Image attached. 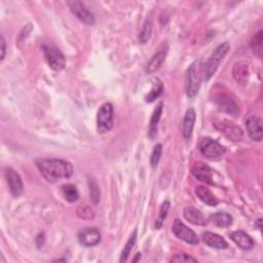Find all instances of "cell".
Listing matches in <instances>:
<instances>
[{"mask_svg": "<svg viewBox=\"0 0 263 263\" xmlns=\"http://www.w3.org/2000/svg\"><path fill=\"white\" fill-rule=\"evenodd\" d=\"M36 166L41 175L50 183L68 179L73 174L72 165L64 160L43 159L36 162Z\"/></svg>", "mask_w": 263, "mask_h": 263, "instance_id": "6da1fadb", "label": "cell"}, {"mask_svg": "<svg viewBox=\"0 0 263 263\" xmlns=\"http://www.w3.org/2000/svg\"><path fill=\"white\" fill-rule=\"evenodd\" d=\"M204 76V65L203 61L199 59L194 61L189 66L187 71V80H186V92L189 98L195 97L199 88H201L202 79Z\"/></svg>", "mask_w": 263, "mask_h": 263, "instance_id": "7a4b0ae2", "label": "cell"}, {"mask_svg": "<svg viewBox=\"0 0 263 263\" xmlns=\"http://www.w3.org/2000/svg\"><path fill=\"white\" fill-rule=\"evenodd\" d=\"M230 49V45L228 43H223L219 45L215 50L213 51L212 56L210 57L208 62L206 63V65H204V80L209 81L212 78V76L215 74V72L217 71L220 63L222 62L224 57Z\"/></svg>", "mask_w": 263, "mask_h": 263, "instance_id": "3957f363", "label": "cell"}, {"mask_svg": "<svg viewBox=\"0 0 263 263\" xmlns=\"http://www.w3.org/2000/svg\"><path fill=\"white\" fill-rule=\"evenodd\" d=\"M199 151L209 160H219L225 154L226 149L219 142L211 138H205L199 143Z\"/></svg>", "mask_w": 263, "mask_h": 263, "instance_id": "277c9868", "label": "cell"}, {"mask_svg": "<svg viewBox=\"0 0 263 263\" xmlns=\"http://www.w3.org/2000/svg\"><path fill=\"white\" fill-rule=\"evenodd\" d=\"M97 127L100 134L109 132L113 128V106L105 103L100 107L97 114Z\"/></svg>", "mask_w": 263, "mask_h": 263, "instance_id": "5b68a950", "label": "cell"}, {"mask_svg": "<svg viewBox=\"0 0 263 263\" xmlns=\"http://www.w3.org/2000/svg\"><path fill=\"white\" fill-rule=\"evenodd\" d=\"M43 48L48 64L52 70L60 71L65 67L66 59L59 48L48 46H44Z\"/></svg>", "mask_w": 263, "mask_h": 263, "instance_id": "8992f818", "label": "cell"}, {"mask_svg": "<svg viewBox=\"0 0 263 263\" xmlns=\"http://www.w3.org/2000/svg\"><path fill=\"white\" fill-rule=\"evenodd\" d=\"M214 124L220 133L224 134L231 141L237 142L243 139L244 137L243 131H241V129L234 122H231L227 120H217Z\"/></svg>", "mask_w": 263, "mask_h": 263, "instance_id": "52a82bcc", "label": "cell"}, {"mask_svg": "<svg viewBox=\"0 0 263 263\" xmlns=\"http://www.w3.org/2000/svg\"><path fill=\"white\" fill-rule=\"evenodd\" d=\"M213 100L215 104L217 105L219 110L234 115V117H237V115L239 113V109L238 107L237 103L235 102L233 98L229 96L228 94L224 92H219L215 95Z\"/></svg>", "mask_w": 263, "mask_h": 263, "instance_id": "ba28073f", "label": "cell"}, {"mask_svg": "<svg viewBox=\"0 0 263 263\" xmlns=\"http://www.w3.org/2000/svg\"><path fill=\"white\" fill-rule=\"evenodd\" d=\"M172 231L173 234L178 238L180 239L188 244L191 245H196L198 244V237L192 229L187 227L181 220L176 219L175 222L172 226Z\"/></svg>", "mask_w": 263, "mask_h": 263, "instance_id": "9c48e42d", "label": "cell"}, {"mask_svg": "<svg viewBox=\"0 0 263 263\" xmlns=\"http://www.w3.org/2000/svg\"><path fill=\"white\" fill-rule=\"evenodd\" d=\"M71 13L74 15L80 22L88 26H93L95 24V17L86 7V5L80 1H68L67 2Z\"/></svg>", "mask_w": 263, "mask_h": 263, "instance_id": "30bf717a", "label": "cell"}, {"mask_svg": "<svg viewBox=\"0 0 263 263\" xmlns=\"http://www.w3.org/2000/svg\"><path fill=\"white\" fill-rule=\"evenodd\" d=\"M191 173L197 179V180L202 181L206 184H210V185L214 184V181H213L214 172L211 167H210L208 165H206L205 163H202V162L194 163L191 167Z\"/></svg>", "mask_w": 263, "mask_h": 263, "instance_id": "8fae6325", "label": "cell"}, {"mask_svg": "<svg viewBox=\"0 0 263 263\" xmlns=\"http://www.w3.org/2000/svg\"><path fill=\"white\" fill-rule=\"evenodd\" d=\"M79 243L85 247L97 246L101 241V234L97 228L88 227L83 228L78 234Z\"/></svg>", "mask_w": 263, "mask_h": 263, "instance_id": "7c38bea8", "label": "cell"}, {"mask_svg": "<svg viewBox=\"0 0 263 263\" xmlns=\"http://www.w3.org/2000/svg\"><path fill=\"white\" fill-rule=\"evenodd\" d=\"M5 178L9 186V191L14 196H20L23 193V182L17 171L12 167H7L5 170Z\"/></svg>", "mask_w": 263, "mask_h": 263, "instance_id": "4fadbf2b", "label": "cell"}, {"mask_svg": "<svg viewBox=\"0 0 263 263\" xmlns=\"http://www.w3.org/2000/svg\"><path fill=\"white\" fill-rule=\"evenodd\" d=\"M246 128L250 138L254 141L262 140V120L258 117H251L246 120Z\"/></svg>", "mask_w": 263, "mask_h": 263, "instance_id": "5bb4252c", "label": "cell"}, {"mask_svg": "<svg viewBox=\"0 0 263 263\" xmlns=\"http://www.w3.org/2000/svg\"><path fill=\"white\" fill-rule=\"evenodd\" d=\"M183 215L188 222H191V224L198 226H206L208 224V219L205 217V215L193 207H186L184 209Z\"/></svg>", "mask_w": 263, "mask_h": 263, "instance_id": "9a60e30c", "label": "cell"}, {"mask_svg": "<svg viewBox=\"0 0 263 263\" xmlns=\"http://www.w3.org/2000/svg\"><path fill=\"white\" fill-rule=\"evenodd\" d=\"M230 239H233L236 245L241 250H251L255 245L253 239L243 230L235 231V233L230 235Z\"/></svg>", "mask_w": 263, "mask_h": 263, "instance_id": "2e32d148", "label": "cell"}, {"mask_svg": "<svg viewBox=\"0 0 263 263\" xmlns=\"http://www.w3.org/2000/svg\"><path fill=\"white\" fill-rule=\"evenodd\" d=\"M202 239L204 240V243L211 248H215V249H227L228 248L227 241L222 237L217 234L209 233V231H207V233L203 234Z\"/></svg>", "mask_w": 263, "mask_h": 263, "instance_id": "e0dca14e", "label": "cell"}, {"mask_svg": "<svg viewBox=\"0 0 263 263\" xmlns=\"http://www.w3.org/2000/svg\"><path fill=\"white\" fill-rule=\"evenodd\" d=\"M167 48H162L152 56V58L149 60V62L147 63L146 66V72L147 73H153L156 70H159L161 66L163 65V63L167 57Z\"/></svg>", "mask_w": 263, "mask_h": 263, "instance_id": "ac0fdd59", "label": "cell"}, {"mask_svg": "<svg viewBox=\"0 0 263 263\" xmlns=\"http://www.w3.org/2000/svg\"><path fill=\"white\" fill-rule=\"evenodd\" d=\"M194 122H195V111L193 108H189L186 111L184 120H183L182 134L184 136V138H186V139L191 138V136L192 131H193Z\"/></svg>", "mask_w": 263, "mask_h": 263, "instance_id": "d6986e66", "label": "cell"}, {"mask_svg": "<svg viewBox=\"0 0 263 263\" xmlns=\"http://www.w3.org/2000/svg\"><path fill=\"white\" fill-rule=\"evenodd\" d=\"M195 194L203 203L210 207H215L219 203L217 197L205 186H197L195 188Z\"/></svg>", "mask_w": 263, "mask_h": 263, "instance_id": "ffe728a7", "label": "cell"}, {"mask_svg": "<svg viewBox=\"0 0 263 263\" xmlns=\"http://www.w3.org/2000/svg\"><path fill=\"white\" fill-rule=\"evenodd\" d=\"M162 112H163V103H160L157 105L156 108L154 109L151 119H150V123H149V130H148V135L151 139H153L154 137L157 134V125H159V122L161 120L162 117Z\"/></svg>", "mask_w": 263, "mask_h": 263, "instance_id": "44dd1931", "label": "cell"}, {"mask_svg": "<svg viewBox=\"0 0 263 263\" xmlns=\"http://www.w3.org/2000/svg\"><path fill=\"white\" fill-rule=\"evenodd\" d=\"M210 221L218 227H228L233 224V217L227 213L218 212L210 216Z\"/></svg>", "mask_w": 263, "mask_h": 263, "instance_id": "7402d4cb", "label": "cell"}, {"mask_svg": "<svg viewBox=\"0 0 263 263\" xmlns=\"http://www.w3.org/2000/svg\"><path fill=\"white\" fill-rule=\"evenodd\" d=\"M62 193L64 195L66 201H68L69 203H74L76 201H78L79 198V193L77 191L76 187L73 184H65L62 186Z\"/></svg>", "mask_w": 263, "mask_h": 263, "instance_id": "603a6c76", "label": "cell"}, {"mask_svg": "<svg viewBox=\"0 0 263 263\" xmlns=\"http://www.w3.org/2000/svg\"><path fill=\"white\" fill-rule=\"evenodd\" d=\"M163 91H164V83L162 82L160 78H155L150 93L146 96V99H145L146 102L152 103L153 101H155V99L159 98L163 94Z\"/></svg>", "mask_w": 263, "mask_h": 263, "instance_id": "cb8c5ba5", "label": "cell"}, {"mask_svg": "<svg viewBox=\"0 0 263 263\" xmlns=\"http://www.w3.org/2000/svg\"><path fill=\"white\" fill-rule=\"evenodd\" d=\"M262 40H263L262 31H259V32H257L253 37H252L250 41L251 48L258 58L262 57Z\"/></svg>", "mask_w": 263, "mask_h": 263, "instance_id": "d4e9b609", "label": "cell"}, {"mask_svg": "<svg viewBox=\"0 0 263 263\" xmlns=\"http://www.w3.org/2000/svg\"><path fill=\"white\" fill-rule=\"evenodd\" d=\"M136 240H137V230L134 231L133 235L131 236V238L127 241V244H125V246L123 247V250L121 252V256H120V262H125L128 260L129 255L131 254V252L133 250L135 244H136Z\"/></svg>", "mask_w": 263, "mask_h": 263, "instance_id": "484cf974", "label": "cell"}, {"mask_svg": "<svg viewBox=\"0 0 263 263\" xmlns=\"http://www.w3.org/2000/svg\"><path fill=\"white\" fill-rule=\"evenodd\" d=\"M151 32H152V21L151 19H147L139 35V43L146 44L151 36Z\"/></svg>", "mask_w": 263, "mask_h": 263, "instance_id": "4316f807", "label": "cell"}, {"mask_svg": "<svg viewBox=\"0 0 263 263\" xmlns=\"http://www.w3.org/2000/svg\"><path fill=\"white\" fill-rule=\"evenodd\" d=\"M169 209H170V202L166 201L165 203H163L162 208H161V211H160L159 218H157L156 221H155V227L157 229L162 228V226H163V224L165 222V220H166V218L167 216V212H169Z\"/></svg>", "mask_w": 263, "mask_h": 263, "instance_id": "83f0119b", "label": "cell"}, {"mask_svg": "<svg viewBox=\"0 0 263 263\" xmlns=\"http://www.w3.org/2000/svg\"><path fill=\"white\" fill-rule=\"evenodd\" d=\"M235 69H238V72L234 71V76L238 81H246L249 71H248V65L241 66V63H238L235 66Z\"/></svg>", "mask_w": 263, "mask_h": 263, "instance_id": "f1b7e54d", "label": "cell"}, {"mask_svg": "<svg viewBox=\"0 0 263 263\" xmlns=\"http://www.w3.org/2000/svg\"><path fill=\"white\" fill-rule=\"evenodd\" d=\"M90 186V196L94 205H97L100 201V191H99V186L95 181L89 182Z\"/></svg>", "mask_w": 263, "mask_h": 263, "instance_id": "f546056e", "label": "cell"}, {"mask_svg": "<svg viewBox=\"0 0 263 263\" xmlns=\"http://www.w3.org/2000/svg\"><path fill=\"white\" fill-rule=\"evenodd\" d=\"M162 152H163V145L157 144L154 147V149L151 153V157H150V164L153 167H155L157 165H159V162H160L161 156H162Z\"/></svg>", "mask_w": 263, "mask_h": 263, "instance_id": "4dcf8cb0", "label": "cell"}, {"mask_svg": "<svg viewBox=\"0 0 263 263\" xmlns=\"http://www.w3.org/2000/svg\"><path fill=\"white\" fill-rule=\"evenodd\" d=\"M77 215L83 219H93L95 216V213L90 207L82 206L77 209Z\"/></svg>", "mask_w": 263, "mask_h": 263, "instance_id": "1f68e13d", "label": "cell"}, {"mask_svg": "<svg viewBox=\"0 0 263 263\" xmlns=\"http://www.w3.org/2000/svg\"><path fill=\"white\" fill-rule=\"evenodd\" d=\"M171 262H197V260L191 256H189L185 253H180V254H176L174 257L171 258Z\"/></svg>", "mask_w": 263, "mask_h": 263, "instance_id": "d6a6232c", "label": "cell"}, {"mask_svg": "<svg viewBox=\"0 0 263 263\" xmlns=\"http://www.w3.org/2000/svg\"><path fill=\"white\" fill-rule=\"evenodd\" d=\"M5 49H6L5 40H4L3 36H2V37H1V61L4 60V57H5Z\"/></svg>", "mask_w": 263, "mask_h": 263, "instance_id": "836d02e7", "label": "cell"}, {"mask_svg": "<svg viewBox=\"0 0 263 263\" xmlns=\"http://www.w3.org/2000/svg\"><path fill=\"white\" fill-rule=\"evenodd\" d=\"M256 223H257V226L259 227V229H261V223H262V219H261V218H260V219H258Z\"/></svg>", "mask_w": 263, "mask_h": 263, "instance_id": "e575fe53", "label": "cell"}, {"mask_svg": "<svg viewBox=\"0 0 263 263\" xmlns=\"http://www.w3.org/2000/svg\"><path fill=\"white\" fill-rule=\"evenodd\" d=\"M139 258H141V254H139V253H138V254H137V258H136V259H134L133 261H135V262H136V261H138V259H139Z\"/></svg>", "mask_w": 263, "mask_h": 263, "instance_id": "d590c367", "label": "cell"}]
</instances>
